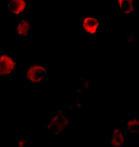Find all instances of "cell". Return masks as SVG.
<instances>
[{
	"label": "cell",
	"instance_id": "1",
	"mask_svg": "<svg viewBox=\"0 0 139 147\" xmlns=\"http://www.w3.org/2000/svg\"><path fill=\"white\" fill-rule=\"evenodd\" d=\"M70 118L63 110H56L49 118L44 129L51 136H60L69 129Z\"/></svg>",
	"mask_w": 139,
	"mask_h": 147
},
{
	"label": "cell",
	"instance_id": "2",
	"mask_svg": "<svg viewBox=\"0 0 139 147\" xmlns=\"http://www.w3.org/2000/svg\"><path fill=\"white\" fill-rule=\"evenodd\" d=\"M48 68L43 63H30L24 70V76L32 83L43 82L48 77Z\"/></svg>",
	"mask_w": 139,
	"mask_h": 147
},
{
	"label": "cell",
	"instance_id": "3",
	"mask_svg": "<svg viewBox=\"0 0 139 147\" xmlns=\"http://www.w3.org/2000/svg\"><path fill=\"white\" fill-rule=\"evenodd\" d=\"M18 70L16 57L10 52L0 54V78L12 77Z\"/></svg>",
	"mask_w": 139,
	"mask_h": 147
},
{
	"label": "cell",
	"instance_id": "4",
	"mask_svg": "<svg viewBox=\"0 0 139 147\" xmlns=\"http://www.w3.org/2000/svg\"><path fill=\"white\" fill-rule=\"evenodd\" d=\"M81 35L93 36L101 34L100 16H81Z\"/></svg>",
	"mask_w": 139,
	"mask_h": 147
},
{
	"label": "cell",
	"instance_id": "5",
	"mask_svg": "<svg viewBox=\"0 0 139 147\" xmlns=\"http://www.w3.org/2000/svg\"><path fill=\"white\" fill-rule=\"evenodd\" d=\"M129 135L125 128V125H113L112 136L108 141V145L120 147L126 145Z\"/></svg>",
	"mask_w": 139,
	"mask_h": 147
},
{
	"label": "cell",
	"instance_id": "6",
	"mask_svg": "<svg viewBox=\"0 0 139 147\" xmlns=\"http://www.w3.org/2000/svg\"><path fill=\"white\" fill-rule=\"evenodd\" d=\"M33 30V24L26 16H22L16 22L13 28V34L17 36L26 37Z\"/></svg>",
	"mask_w": 139,
	"mask_h": 147
},
{
	"label": "cell",
	"instance_id": "7",
	"mask_svg": "<svg viewBox=\"0 0 139 147\" xmlns=\"http://www.w3.org/2000/svg\"><path fill=\"white\" fill-rule=\"evenodd\" d=\"M27 0H9L7 4V13L10 15L20 16L28 9Z\"/></svg>",
	"mask_w": 139,
	"mask_h": 147
},
{
	"label": "cell",
	"instance_id": "8",
	"mask_svg": "<svg viewBox=\"0 0 139 147\" xmlns=\"http://www.w3.org/2000/svg\"><path fill=\"white\" fill-rule=\"evenodd\" d=\"M118 8L124 15H133L137 11L136 0H118Z\"/></svg>",
	"mask_w": 139,
	"mask_h": 147
},
{
	"label": "cell",
	"instance_id": "9",
	"mask_svg": "<svg viewBox=\"0 0 139 147\" xmlns=\"http://www.w3.org/2000/svg\"><path fill=\"white\" fill-rule=\"evenodd\" d=\"M138 119L137 117L129 120L125 125L126 131L129 136H137L138 134Z\"/></svg>",
	"mask_w": 139,
	"mask_h": 147
},
{
	"label": "cell",
	"instance_id": "10",
	"mask_svg": "<svg viewBox=\"0 0 139 147\" xmlns=\"http://www.w3.org/2000/svg\"><path fill=\"white\" fill-rule=\"evenodd\" d=\"M81 82V88L80 92L83 93V92L88 90L90 87V83H89V80L88 79H82L79 80Z\"/></svg>",
	"mask_w": 139,
	"mask_h": 147
},
{
	"label": "cell",
	"instance_id": "11",
	"mask_svg": "<svg viewBox=\"0 0 139 147\" xmlns=\"http://www.w3.org/2000/svg\"><path fill=\"white\" fill-rule=\"evenodd\" d=\"M128 36L129 43H133L136 41V36L133 32H129Z\"/></svg>",
	"mask_w": 139,
	"mask_h": 147
},
{
	"label": "cell",
	"instance_id": "12",
	"mask_svg": "<svg viewBox=\"0 0 139 147\" xmlns=\"http://www.w3.org/2000/svg\"><path fill=\"white\" fill-rule=\"evenodd\" d=\"M18 146L20 147H26L28 146V137H24L18 142Z\"/></svg>",
	"mask_w": 139,
	"mask_h": 147
},
{
	"label": "cell",
	"instance_id": "13",
	"mask_svg": "<svg viewBox=\"0 0 139 147\" xmlns=\"http://www.w3.org/2000/svg\"><path fill=\"white\" fill-rule=\"evenodd\" d=\"M2 53V51H1V49L0 48V54H1Z\"/></svg>",
	"mask_w": 139,
	"mask_h": 147
}]
</instances>
